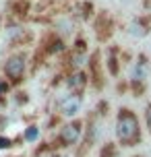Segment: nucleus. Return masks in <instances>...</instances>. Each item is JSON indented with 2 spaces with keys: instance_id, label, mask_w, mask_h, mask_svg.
<instances>
[{
  "instance_id": "1",
  "label": "nucleus",
  "mask_w": 151,
  "mask_h": 157,
  "mask_svg": "<svg viewBox=\"0 0 151 157\" xmlns=\"http://www.w3.org/2000/svg\"><path fill=\"white\" fill-rule=\"evenodd\" d=\"M116 136H118L120 145L124 147H133L137 143H141V126L137 120L135 112L122 108L116 116Z\"/></svg>"
},
{
  "instance_id": "4",
  "label": "nucleus",
  "mask_w": 151,
  "mask_h": 157,
  "mask_svg": "<svg viewBox=\"0 0 151 157\" xmlns=\"http://www.w3.org/2000/svg\"><path fill=\"white\" fill-rule=\"evenodd\" d=\"M147 75H149V68H147V58H145V56H139L137 64L133 66V78H130V83H133V87H137V91H141V85L145 83Z\"/></svg>"
},
{
  "instance_id": "9",
  "label": "nucleus",
  "mask_w": 151,
  "mask_h": 157,
  "mask_svg": "<svg viewBox=\"0 0 151 157\" xmlns=\"http://www.w3.org/2000/svg\"><path fill=\"white\" fill-rule=\"evenodd\" d=\"M147 31H149V29H145L139 21H135V23L130 25V33H135V35H147Z\"/></svg>"
},
{
  "instance_id": "6",
  "label": "nucleus",
  "mask_w": 151,
  "mask_h": 157,
  "mask_svg": "<svg viewBox=\"0 0 151 157\" xmlns=\"http://www.w3.org/2000/svg\"><path fill=\"white\" fill-rule=\"evenodd\" d=\"M85 85H87V75H85V72H81V71L72 72L71 77H68V81H66V87L71 89L72 93H77V95L83 93Z\"/></svg>"
},
{
  "instance_id": "5",
  "label": "nucleus",
  "mask_w": 151,
  "mask_h": 157,
  "mask_svg": "<svg viewBox=\"0 0 151 157\" xmlns=\"http://www.w3.org/2000/svg\"><path fill=\"white\" fill-rule=\"evenodd\" d=\"M81 103H83V95H77L72 93L68 97H64L62 101H60V112H62L64 116H77V112L81 110Z\"/></svg>"
},
{
  "instance_id": "11",
  "label": "nucleus",
  "mask_w": 151,
  "mask_h": 157,
  "mask_svg": "<svg viewBox=\"0 0 151 157\" xmlns=\"http://www.w3.org/2000/svg\"><path fill=\"white\" fill-rule=\"evenodd\" d=\"M10 147V141L8 139H0V149H8Z\"/></svg>"
},
{
  "instance_id": "13",
  "label": "nucleus",
  "mask_w": 151,
  "mask_h": 157,
  "mask_svg": "<svg viewBox=\"0 0 151 157\" xmlns=\"http://www.w3.org/2000/svg\"><path fill=\"white\" fill-rule=\"evenodd\" d=\"M135 157H145V155H135Z\"/></svg>"
},
{
  "instance_id": "12",
  "label": "nucleus",
  "mask_w": 151,
  "mask_h": 157,
  "mask_svg": "<svg viewBox=\"0 0 151 157\" xmlns=\"http://www.w3.org/2000/svg\"><path fill=\"white\" fill-rule=\"evenodd\" d=\"M6 89H8V85H6V83H2V81H0V93H4Z\"/></svg>"
},
{
  "instance_id": "3",
  "label": "nucleus",
  "mask_w": 151,
  "mask_h": 157,
  "mask_svg": "<svg viewBox=\"0 0 151 157\" xmlns=\"http://www.w3.org/2000/svg\"><path fill=\"white\" fill-rule=\"evenodd\" d=\"M4 75H6L10 81L19 83V81L23 78V75H25V56L23 54L10 56V58L6 60V64H4Z\"/></svg>"
},
{
  "instance_id": "7",
  "label": "nucleus",
  "mask_w": 151,
  "mask_h": 157,
  "mask_svg": "<svg viewBox=\"0 0 151 157\" xmlns=\"http://www.w3.org/2000/svg\"><path fill=\"white\" fill-rule=\"evenodd\" d=\"M37 136H40V130H37V126H29L27 130H25V141H37Z\"/></svg>"
},
{
  "instance_id": "8",
  "label": "nucleus",
  "mask_w": 151,
  "mask_h": 157,
  "mask_svg": "<svg viewBox=\"0 0 151 157\" xmlns=\"http://www.w3.org/2000/svg\"><path fill=\"white\" fill-rule=\"evenodd\" d=\"M99 157H116V147H114L112 143H108V145L99 151Z\"/></svg>"
},
{
  "instance_id": "2",
  "label": "nucleus",
  "mask_w": 151,
  "mask_h": 157,
  "mask_svg": "<svg viewBox=\"0 0 151 157\" xmlns=\"http://www.w3.org/2000/svg\"><path fill=\"white\" fill-rule=\"evenodd\" d=\"M81 132H83V122H79V120H72L68 124H64L60 128V143H62V147L77 145V141L81 139Z\"/></svg>"
},
{
  "instance_id": "10",
  "label": "nucleus",
  "mask_w": 151,
  "mask_h": 157,
  "mask_svg": "<svg viewBox=\"0 0 151 157\" xmlns=\"http://www.w3.org/2000/svg\"><path fill=\"white\" fill-rule=\"evenodd\" d=\"M145 120H147V128H149V132H151V103L147 105V110H145Z\"/></svg>"
}]
</instances>
